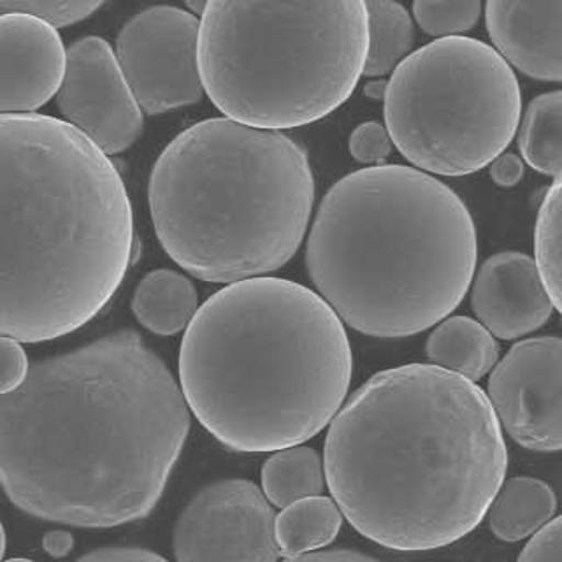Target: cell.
I'll list each match as a JSON object with an SVG mask.
<instances>
[{
  "label": "cell",
  "mask_w": 562,
  "mask_h": 562,
  "mask_svg": "<svg viewBox=\"0 0 562 562\" xmlns=\"http://www.w3.org/2000/svg\"><path fill=\"white\" fill-rule=\"evenodd\" d=\"M342 524L338 503L325 496L304 497L277 517L274 535L283 558H297L333 543Z\"/></svg>",
  "instance_id": "cell-19"
},
{
  "label": "cell",
  "mask_w": 562,
  "mask_h": 562,
  "mask_svg": "<svg viewBox=\"0 0 562 562\" xmlns=\"http://www.w3.org/2000/svg\"><path fill=\"white\" fill-rule=\"evenodd\" d=\"M366 0H210L198 61L216 110L285 131L350 99L368 57Z\"/></svg>",
  "instance_id": "cell-7"
},
{
  "label": "cell",
  "mask_w": 562,
  "mask_h": 562,
  "mask_svg": "<svg viewBox=\"0 0 562 562\" xmlns=\"http://www.w3.org/2000/svg\"><path fill=\"white\" fill-rule=\"evenodd\" d=\"M524 160L515 154L503 151L499 157L494 158L491 162V178L494 183L499 187H515L518 181L522 180Z\"/></svg>",
  "instance_id": "cell-30"
},
{
  "label": "cell",
  "mask_w": 562,
  "mask_h": 562,
  "mask_svg": "<svg viewBox=\"0 0 562 562\" xmlns=\"http://www.w3.org/2000/svg\"><path fill=\"white\" fill-rule=\"evenodd\" d=\"M184 401L220 443L278 452L315 438L347 400L353 357L315 290L257 277L211 295L180 348Z\"/></svg>",
  "instance_id": "cell-4"
},
{
  "label": "cell",
  "mask_w": 562,
  "mask_h": 562,
  "mask_svg": "<svg viewBox=\"0 0 562 562\" xmlns=\"http://www.w3.org/2000/svg\"><path fill=\"white\" fill-rule=\"evenodd\" d=\"M488 400L520 447L562 450V338L517 342L492 369Z\"/></svg>",
  "instance_id": "cell-11"
},
{
  "label": "cell",
  "mask_w": 562,
  "mask_h": 562,
  "mask_svg": "<svg viewBox=\"0 0 562 562\" xmlns=\"http://www.w3.org/2000/svg\"><path fill=\"white\" fill-rule=\"evenodd\" d=\"M29 357L22 342L0 338V395L14 392L22 386L29 374Z\"/></svg>",
  "instance_id": "cell-27"
},
{
  "label": "cell",
  "mask_w": 562,
  "mask_h": 562,
  "mask_svg": "<svg viewBox=\"0 0 562 562\" xmlns=\"http://www.w3.org/2000/svg\"><path fill=\"white\" fill-rule=\"evenodd\" d=\"M426 353L438 368L476 382L497 364L499 347L480 322L470 316H450L430 333Z\"/></svg>",
  "instance_id": "cell-17"
},
{
  "label": "cell",
  "mask_w": 562,
  "mask_h": 562,
  "mask_svg": "<svg viewBox=\"0 0 562 562\" xmlns=\"http://www.w3.org/2000/svg\"><path fill=\"white\" fill-rule=\"evenodd\" d=\"M325 480L348 522L401 552L441 549L482 522L508 450L488 395L429 364L385 369L351 394L325 438Z\"/></svg>",
  "instance_id": "cell-2"
},
{
  "label": "cell",
  "mask_w": 562,
  "mask_h": 562,
  "mask_svg": "<svg viewBox=\"0 0 562 562\" xmlns=\"http://www.w3.org/2000/svg\"><path fill=\"white\" fill-rule=\"evenodd\" d=\"M183 2L189 8L190 13L195 14V16H202V13L206 11L210 0H183Z\"/></svg>",
  "instance_id": "cell-33"
},
{
  "label": "cell",
  "mask_w": 562,
  "mask_h": 562,
  "mask_svg": "<svg viewBox=\"0 0 562 562\" xmlns=\"http://www.w3.org/2000/svg\"><path fill=\"white\" fill-rule=\"evenodd\" d=\"M190 430L183 391L123 329L37 360L0 395V487L49 522L114 527L155 508Z\"/></svg>",
  "instance_id": "cell-1"
},
{
  "label": "cell",
  "mask_w": 562,
  "mask_h": 562,
  "mask_svg": "<svg viewBox=\"0 0 562 562\" xmlns=\"http://www.w3.org/2000/svg\"><path fill=\"white\" fill-rule=\"evenodd\" d=\"M471 306L499 339H517L547 324L553 312L536 260L518 251L492 255L473 277Z\"/></svg>",
  "instance_id": "cell-14"
},
{
  "label": "cell",
  "mask_w": 562,
  "mask_h": 562,
  "mask_svg": "<svg viewBox=\"0 0 562 562\" xmlns=\"http://www.w3.org/2000/svg\"><path fill=\"white\" fill-rule=\"evenodd\" d=\"M351 157L364 166H383L386 158L391 157L392 143L391 134L385 125L378 122L360 123L356 131L351 132L350 143Z\"/></svg>",
  "instance_id": "cell-26"
},
{
  "label": "cell",
  "mask_w": 562,
  "mask_h": 562,
  "mask_svg": "<svg viewBox=\"0 0 562 562\" xmlns=\"http://www.w3.org/2000/svg\"><path fill=\"white\" fill-rule=\"evenodd\" d=\"M485 25L509 66L538 81H562V0H487Z\"/></svg>",
  "instance_id": "cell-15"
},
{
  "label": "cell",
  "mask_w": 562,
  "mask_h": 562,
  "mask_svg": "<svg viewBox=\"0 0 562 562\" xmlns=\"http://www.w3.org/2000/svg\"><path fill=\"white\" fill-rule=\"evenodd\" d=\"M535 254L547 294L562 315V172L555 176L538 211Z\"/></svg>",
  "instance_id": "cell-23"
},
{
  "label": "cell",
  "mask_w": 562,
  "mask_h": 562,
  "mask_svg": "<svg viewBox=\"0 0 562 562\" xmlns=\"http://www.w3.org/2000/svg\"><path fill=\"white\" fill-rule=\"evenodd\" d=\"M198 44V16L175 5L145 9L123 25L114 53L146 114L201 101Z\"/></svg>",
  "instance_id": "cell-9"
},
{
  "label": "cell",
  "mask_w": 562,
  "mask_h": 562,
  "mask_svg": "<svg viewBox=\"0 0 562 562\" xmlns=\"http://www.w3.org/2000/svg\"><path fill=\"white\" fill-rule=\"evenodd\" d=\"M482 14V0H413V16L432 37H453L473 31Z\"/></svg>",
  "instance_id": "cell-24"
},
{
  "label": "cell",
  "mask_w": 562,
  "mask_h": 562,
  "mask_svg": "<svg viewBox=\"0 0 562 562\" xmlns=\"http://www.w3.org/2000/svg\"><path fill=\"white\" fill-rule=\"evenodd\" d=\"M325 468L316 450L303 445L272 453L262 465L263 496L278 508L304 497L322 496Z\"/></svg>",
  "instance_id": "cell-22"
},
{
  "label": "cell",
  "mask_w": 562,
  "mask_h": 562,
  "mask_svg": "<svg viewBox=\"0 0 562 562\" xmlns=\"http://www.w3.org/2000/svg\"><path fill=\"white\" fill-rule=\"evenodd\" d=\"M148 201L158 241L180 268L236 283L278 271L297 254L315 180L292 137L225 116L195 123L166 146Z\"/></svg>",
  "instance_id": "cell-6"
},
{
  "label": "cell",
  "mask_w": 562,
  "mask_h": 562,
  "mask_svg": "<svg viewBox=\"0 0 562 562\" xmlns=\"http://www.w3.org/2000/svg\"><path fill=\"white\" fill-rule=\"evenodd\" d=\"M285 562H380L356 550H329V552L303 553Z\"/></svg>",
  "instance_id": "cell-31"
},
{
  "label": "cell",
  "mask_w": 562,
  "mask_h": 562,
  "mask_svg": "<svg viewBox=\"0 0 562 562\" xmlns=\"http://www.w3.org/2000/svg\"><path fill=\"white\" fill-rule=\"evenodd\" d=\"M72 544H75V538L64 529L46 532L43 538L44 550L53 558H64L72 550Z\"/></svg>",
  "instance_id": "cell-32"
},
{
  "label": "cell",
  "mask_w": 562,
  "mask_h": 562,
  "mask_svg": "<svg viewBox=\"0 0 562 562\" xmlns=\"http://www.w3.org/2000/svg\"><path fill=\"white\" fill-rule=\"evenodd\" d=\"M517 562H562V515L536 532Z\"/></svg>",
  "instance_id": "cell-28"
},
{
  "label": "cell",
  "mask_w": 562,
  "mask_h": 562,
  "mask_svg": "<svg viewBox=\"0 0 562 562\" xmlns=\"http://www.w3.org/2000/svg\"><path fill=\"white\" fill-rule=\"evenodd\" d=\"M274 512L254 482L220 480L198 492L175 526L178 562H277Z\"/></svg>",
  "instance_id": "cell-10"
},
{
  "label": "cell",
  "mask_w": 562,
  "mask_h": 562,
  "mask_svg": "<svg viewBox=\"0 0 562 562\" xmlns=\"http://www.w3.org/2000/svg\"><path fill=\"white\" fill-rule=\"evenodd\" d=\"M57 104L67 123L105 155L131 148L143 132V110L123 76L116 53L102 37H83L67 48Z\"/></svg>",
  "instance_id": "cell-12"
},
{
  "label": "cell",
  "mask_w": 562,
  "mask_h": 562,
  "mask_svg": "<svg viewBox=\"0 0 562 562\" xmlns=\"http://www.w3.org/2000/svg\"><path fill=\"white\" fill-rule=\"evenodd\" d=\"M76 562H169L151 550L136 547H105L87 553Z\"/></svg>",
  "instance_id": "cell-29"
},
{
  "label": "cell",
  "mask_w": 562,
  "mask_h": 562,
  "mask_svg": "<svg viewBox=\"0 0 562 562\" xmlns=\"http://www.w3.org/2000/svg\"><path fill=\"white\" fill-rule=\"evenodd\" d=\"M66 66L57 26L31 14H0V114H31L48 104Z\"/></svg>",
  "instance_id": "cell-13"
},
{
  "label": "cell",
  "mask_w": 562,
  "mask_h": 562,
  "mask_svg": "<svg viewBox=\"0 0 562 562\" xmlns=\"http://www.w3.org/2000/svg\"><path fill=\"white\" fill-rule=\"evenodd\" d=\"M5 552V531L4 526H2V522H0V561H2V558H4Z\"/></svg>",
  "instance_id": "cell-34"
},
{
  "label": "cell",
  "mask_w": 562,
  "mask_h": 562,
  "mask_svg": "<svg viewBox=\"0 0 562 562\" xmlns=\"http://www.w3.org/2000/svg\"><path fill=\"white\" fill-rule=\"evenodd\" d=\"M385 127L420 171L465 176L499 157L517 134L522 93L494 46L441 37L409 53L385 87Z\"/></svg>",
  "instance_id": "cell-8"
},
{
  "label": "cell",
  "mask_w": 562,
  "mask_h": 562,
  "mask_svg": "<svg viewBox=\"0 0 562 562\" xmlns=\"http://www.w3.org/2000/svg\"><path fill=\"white\" fill-rule=\"evenodd\" d=\"M518 149L524 162L544 176L562 172V90L541 93L527 105L518 123Z\"/></svg>",
  "instance_id": "cell-21"
},
{
  "label": "cell",
  "mask_w": 562,
  "mask_h": 562,
  "mask_svg": "<svg viewBox=\"0 0 562 562\" xmlns=\"http://www.w3.org/2000/svg\"><path fill=\"white\" fill-rule=\"evenodd\" d=\"M366 8L369 37L364 75L382 78L412 53L415 26L408 9L395 0H366Z\"/></svg>",
  "instance_id": "cell-20"
},
{
  "label": "cell",
  "mask_w": 562,
  "mask_h": 562,
  "mask_svg": "<svg viewBox=\"0 0 562 562\" xmlns=\"http://www.w3.org/2000/svg\"><path fill=\"white\" fill-rule=\"evenodd\" d=\"M470 210L443 181L383 164L325 193L306 268L342 324L373 338H408L462 303L476 268Z\"/></svg>",
  "instance_id": "cell-5"
},
{
  "label": "cell",
  "mask_w": 562,
  "mask_h": 562,
  "mask_svg": "<svg viewBox=\"0 0 562 562\" xmlns=\"http://www.w3.org/2000/svg\"><path fill=\"white\" fill-rule=\"evenodd\" d=\"M105 0H0V14H31L53 26L75 25L95 13Z\"/></svg>",
  "instance_id": "cell-25"
},
{
  "label": "cell",
  "mask_w": 562,
  "mask_h": 562,
  "mask_svg": "<svg viewBox=\"0 0 562 562\" xmlns=\"http://www.w3.org/2000/svg\"><path fill=\"white\" fill-rule=\"evenodd\" d=\"M199 307L195 285L172 269L148 272L132 299V312L137 322L158 336H175L187 330Z\"/></svg>",
  "instance_id": "cell-16"
},
{
  "label": "cell",
  "mask_w": 562,
  "mask_h": 562,
  "mask_svg": "<svg viewBox=\"0 0 562 562\" xmlns=\"http://www.w3.org/2000/svg\"><path fill=\"white\" fill-rule=\"evenodd\" d=\"M5 562H35V561H31V559L14 558V559H9V561H5Z\"/></svg>",
  "instance_id": "cell-35"
},
{
  "label": "cell",
  "mask_w": 562,
  "mask_h": 562,
  "mask_svg": "<svg viewBox=\"0 0 562 562\" xmlns=\"http://www.w3.org/2000/svg\"><path fill=\"white\" fill-rule=\"evenodd\" d=\"M555 508L558 499L549 483L517 476L501 485L488 506V526L499 540L514 543L540 531Z\"/></svg>",
  "instance_id": "cell-18"
},
{
  "label": "cell",
  "mask_w": 562,
  "mask_h": 562,
  "mask_svg": "<svg viewBox=\"0 0 562 562\" xmlns=\"http://www.w3.org/2000/svg\"><path fill=\"white\" fill-rule=\"evenodd\" d=\"M132 255L131 199L110 155L64 120L0 114V338L81 329Z\"/></svg>",
  "instance_id": "cell-3"
}]
</instances>
